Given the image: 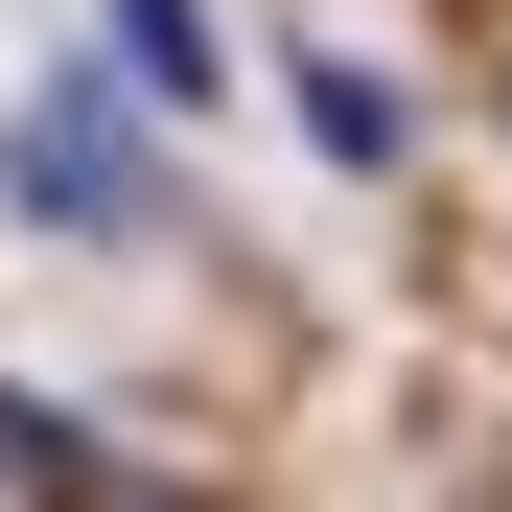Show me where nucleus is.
I'll return each mask as SVG.
<instances>
[{
  "label": "nucleus",
  "instance_id": "nucleus-1",
  "mask_svg": "<svg viewBox=\"0 0 512 512\" xmlns=\"http://www.w3.org/2000/svg\"><path fill=\"white\" fill-rule=\"evenodd\" d=\"M0 489H24V512H187V489H140V466H94V443H70L47 396H0Z\"/></svg>",
  "mask_w": 512,
  "mask_h": 512
},
{
  "label": "nucleus",
  "instance_id": "nucleus-2",
  "mask_svg": "<svg viewBox=\"0 0 512 512\" xmlns=\"http://www.w3.org/2000/svg\"><path fill=\"white\" fill-rule=\"evenodd\" d=\"M94 24H117V94H140V117L233 94V70H210V0H94Z\"/></svg>",
  "mask_w": 512,
  "mask_h": 512
},
{
  "label": "nucleus",
  "instance_id": "nucleus-3",
  "mask_svg": "<svg viewBox=\"0 0 512 512\" xmlns=\"http://www.w3.org/2000/svg\"><path fill=\"white\" fill-rule=\"evenodd\" d=\"M24 210H140V163H117L94 94H47V117H24Z\"/></svg>",
  "mask_w": 512,
  "mask_h": 512
},
{
  "label": "nucleus",
  "instance_id": "nucleus-4",
  "mask_svg": "<svg viewBox=\"0 0 512 512\" xmlns=\"http://www.w3.org/2000/svg\"><path fill=\"white\" fill-rule=\"evenodd\" d=\"M280 70H303V140H326V163H396V94H373L350 47H280Z\"/></svg>",
  "mask_w": 512,
  "mask_h": 512
},
{
  "label": "nucleus",
  "instance_id": "nucleus-5",
  "mask_svg": "<svg viewBox=\"0 0 512 512\" xmlns=\"http://www.w3.org/2000/svg\"><path fill=\"white\" fill-rule=\"evenodd\" d=\"M443 24H489V0H443Z\"/></svg>",
  "mask_w": 512,
  "mask_h": 512
}]
</instances>
